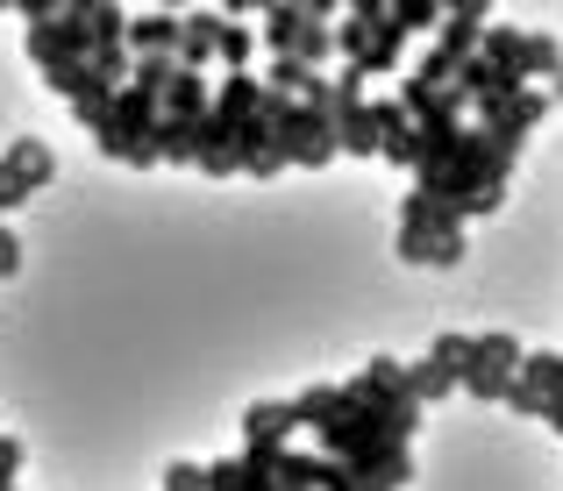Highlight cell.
Masks as SVG:
<instances>
[{"label": "cell", "instance_id": "obj_1", "mask_svg": "<svg viewBox=\"0 0 563 491\" xmlns=\"http://www.w3.org/2000/svg\"><path fill=\"white\" fill-rule=\"evenodd\" d=\"M399 264H435V271H456L464 264V214L442 200H428V192H407L399 200V235H393Z\"/></svg>", "mask_w": 563, "mask_h": 491}, {"label": "cell", "instance_id": "obj_2", "mask_svg": "<svg viewBox=\"0 0 563 491\" xmlns=\"http://www.w3.org/2000/svg\"><path fill=\"white\" fill-rule=\"evenodd\" d=\"M157 93H143V86H122L114 93V114H108V129H100V157L108 164H129V171H151L157 164Z\"/></svg>", "mask_w": 563, "mask_h": 491}, {"label": "cell", "instance_id": "obj_3", "mask_svg": "<svg viewBox=\"0 0 563 491\" xmlns=\"http://www.w3.org/2000/svg\"><path fill=\"white\" fill-rule=\"evenodd\" d=\"M478 57H493L514 86H536V79H556V71H563L556 36H542V29H507V22H485Z\"/></svg>", "mask_w": 563, "mask_h": 491}, {"label": "cell", "instance_id": "obj_4", "mask_svg": "<svg viewBox=\"0 0 563 491\" xmlns=\"http://www.w3.org/2000/svg\"><path fill=\"white\" fill-rule=\"evenodd\" d=\"M550 108H556V100L542 93V86H514V93H493V100H478L471 114H478V129H485V136H493L507 157H521V143L542 129V114H550Z\"/></svg>", "mask_w": 563, "mask_h": 491}, {"label": "cell", "instance_id": "obj_5", "mask_svg": "<svg viewBox=\"0 0 563 491\" xmlns=\"http://www.w3.org/2000/svg\"><path fill=\"white\" fill-rule=\"evenodd\" d=\"M57 178V157H51V143H36V136H14L8 150H0V214L8 207H22V200H36L43 186Z\"/></svg>", "mask_w": 563, "mask_h": 491}, {"label": "cell", "instance_id": "obj_6", "mask_svg": "<svg viewBox=\"0 0 563 491\" xmlns=\"http://www.w3.org/2000/svg\"><path fill=\"white\" fill-rule=\"evenodd\" d=\"M514 370H521V342L514 335H471V364H464L471 399H507Z\"/></svg>", "mask_w": 563, "mask_h": 491}, {"label": "cell", "instance_id": "obj_7", "mask_svg": "<svg viewBox=\"0 0 563 491\" xmlns=\"http://www.w3.org/2000/svg\"><path fill=\"white\" fill-rule=\"evenodd\" d=\"M57 57H93V29L79 8H57L51 22H29V65L51 71Z\"/></svg>", "mask_w": 563, "mask_h": 491}, {"label": "cell", "instance_id": "obj_8", "mask_svg": "<svg viewBox=\"0 0 563 491\" xmlns=\"http://www.w3.org/2000/svg\"><path fill=\"white\" fill-rule=\"evenodd\" d=\"M214 51H221V8H186L179 14V51L172 57H179L186 71H207Z\"/></svg>", "mask_w": 563, "mask_h": 491}, {"label": "cell", "instance_id": "obj_9", "mask_svg": "<svg viewBox=\"0 0 563 491\" xmlns=\"http://www.w3.org/2000/svg\"><path fill=\"white\" fill-rule=\"evenodd\" d=\"M372 114H378V157L385 164H421V136H413V114L399 108V100H372Z\"/></svg>", "mask_w": 563, "mask_h": 491}, {"label": "cell", "instance_id": "obj_10", "mask_svg": "<svg viewBox=\"0 0 563 491\" xmlns=\"http://www.w3.org/2000/svg\"><path fill=\"white\" fill-rule=\"evenodd\" d=\"M292 399H257L243 413V449H292Z\"/></svg>", "mask_w": 563, "mask_h": 491}, {"label": "cell", "instance_id": "obj_11", "mask_svg": "<svg viewBox=\"0 0 563 491\" xmlns=\"http://www.w3.org/2000/svg\"><path fill=\"white\" fill-rule=\"evenodd\" d=\"M350 470H357L364 484H378V491H399V484L413 478V449H407V442H372Z\"/></svg>", "mask_w": 563, "mask_h": 491}, {"label": "cell", "instance_id": "obj_12", "mask_svg": "<svg viewBox=\"0 0 563 491\" xmlns=\"http://www.w3.org/2000/svg\"><path fill=\"white\" fill-rule=\"evenodd\" d=\"M157 108L172 114V122H200L207 108H214V86H207V71H172V86H165V100H157Z\"/></svg>", "mask_w": 563, "mask_h": 491}, {"label": "cell", "instance_id": "obj_13", "mask_svg": "<svg viewBox=\"0 0 563 491\" xmlns=\"http://www.w3.org/2000/svg\"><path fill=\"white\" fill-rule=\"evenodd\" d=\"M335 114V143H343V157H378V114L372 100H357V108H329Z\"/></svg>", "mask_w": 563, "mask_h": 491}, {"label": "cell", "instance_id": "obj_14", "mask_svg": "<svg viewBox=\"0 0 563 491\" xmlns=\"http://www.w3.org/2000/svg\"><path fill=\"white\" fill-rule=\"evenodd\" d=\"M343 413H350V384H307V392L292 399V421L314 427V435H321L329 421H343Z\"/></svg>", "mask_w": 563, "mask_h": 491}, {"label": "cell", "instance_id": "obj_15", "mask_svg": "<svg viewBox=\"0 0 563 491\" xmlns=\"http://www.w3.org/2000/svg\"><path fill=\"white\" fill-rule=\"evenodd\" d=\"M407 29H399L393 22V14H378V22H372V51H364V71H372V79H393V71H399V57H407Z\"/></svg>", "mask_w": 563, "mask_h": 491}, {"label": "cell", "instance_id": "obj_16", "mask_svg": "<svg viewBox=\"0 0 563 491\" xmlns=\"http://www.w3.org/2000/svg\"><path fill=\"white\" fill-rule=\"evenodd\" d=\"M86 29H93V57L129 51V8L122 0H93V8H86Z\"/></svg>", "mask_w": 563, "mask_h": 491}, {"label": "cell", "instance_id": "obj_17", "mask_svg": "<svg viewBox=\"0 0 563 491\" xmlns=\"http://www.w3.org/2000/svg\"><path fill=\"white\" fill-rule=\"evenodd\" d=\"M329 456L321 449H278V491H321Z\"/></svg>", "mask_w": 563, "mask_h": 491}, {"label": "cell", "instance_id": "obj_18", "mask_svg": "<svg viewBox=\"0 0 563 491\" xmlns=\"http://www.w3.org/2000/svg\"><path fill=\"white\" fill-rule=\"evenodd\" d=\"M300 22H307V14L292 8V0H272V8L257 14V43H264L272 57H286V51H292V36H300Z\"/></svg>", "mask_w": 563, "mask_h": 491}, {"label": "cell", "instance_id": "obj_19", "mask_svg": "<svg viewBox=\"0 0 563 491\" xmlns=\"http://www.w3.org/2000/svg\"><path fill=\"white\" fill-rule=\"evenodd\" d=\"M129 51H179V14H129Z\"/></svg>", "mask_w": 563, "mask_h": 491}, {"label": "cell", "instance_id": "obj_20", "mask_svg": "<svg viewBox=\"0 0 563 491\" xmlns=\"http://www.w3.org/2000/svg\"><path fill=\"white\" fill-rule=\"evenodd\" d=\"M157 164H200V122L157 114Z\"/></svg>", "mask_w": 563, "mask_h": 491}, {"label": "cell", "instance_id": "obj_21", "mask_svg": "<svg viewBox=\"0 0 563 491\" xmlns=\"http://www.w3.org/2000/svg\"><path fill=\"white\" fill-rule=\"evenodd\" d=\"M257 79H264V93H292V100H300V93H314V86H321V71L300 65V57H272Z\"/></svg>", "mask_w": 563, "mask_h": 491}, {"label": "cell", "instance_id": "obj_22", "mask_svg": "<svg viewBox=\"0 0 563 491\" xmlns=\"http://www.w3.org/2000/svg\"><path fill=\"white\" fill-rule=\"evenodd\" d=\"M257 51H264V43H257V22H229V14H221V65H229V71H250V65H257Z\"/></svg>", "mask_w": 563, "mask_h": 491}, {"label": "cell", "instance_id": "obj_23", "mask_svg": "<svg viewBox=\"0 0 563 491\" xmlns=\"http://www.w3.org/2000/svg\"><path fill=\"white\" fill-rule=\"evenodd\" d=\"M172 71H179V57H172V51H129V86H143V93L165 100Z\"/></svg>", "mask_w": 563, "mask_h": 491}, {"label": "cell", "instance_id": "obj_24", "mask_svg": "<svg viewBox=\"0 0 563 491\" xmlns=\"http://www.w3.org/2000/svg\"><path fill=\"white\" fill-rule=\"evenodd\" d=\"M286 57H300V65H329V57H335V22H314V14H307V22H300V36H292V51Z\"/></svg>", "mask_w": 563, "mask_h": 491}, {"label": "cell", "instance_id": "obj_25", "mask_svg": "<svg viewBox=\"0 0 563 491\" xmlns=\"http://www.w3.org/2000/svg\"><path fill=\"white\" fill-rule=\"evenodd\" d=\"M521 378L536 384L542 399H563V356L556 349H521Z\"/></svg>", "mask_w": 563, "mask_h": 491}, {"label": "cell", "instance_id": "obj_26", "mask_svg": "<svg viewBox=\"0 0 563 491\" xmlns=\"http://www.w3.org/2000/svg\"><path fill=\"white\" fill-rule=\"evenodd\" d=\"M114 93H122L114 79H93V86H86V93L71 100V114H79V129H93V136H100V129H108V114H114Z\"/></svg>", "mask_w": 563, "mask_h": 491}, {"label": "cell", "instance_id": "obj_27", "mask_svg": "<svg viewBox=\"0 0 563 491\" xmlns=\"http://www.w3.org/2000/svg\"><path fill=\"white\" fill-rule=\"evenodd\" d=\"M93 79H100V71H93V57H57V65L43 71V86H51V93H65V100H79Z\"/></svg>", "mask_w": 563, "mask_h": 491}, {"label": "cell", "instance_id": "obj_28", "mask_svg": "<svg viewBox=\"0 0 563 491\" xmlns=\"http://www.w3.org/2000/svg\"><path fill=\"white\" fill-rule=\"evenodd\" d=\"M407 384H413V399H421V406H435V399H450V392H456V378H450V370L435 364V356H421V364H407Z\"/></svg>", "mask_w": 563, "mask_h": 491}, {"label": "cell", "instance_id": "obj_29", "mask_svg": "<svg viewBox=\"0 0 563 491\" xmlns=\"http://www.w3.org/2000/svg\"><path fill=\"white\" fill-rule=\"evenodd\" d=\"M372 22H378V14H343V22H335V57H343V65H364V51H372Z\"/></svg>", "mask_w": 563, "mask_h": 491}, {"label": "cell", "instance_id": "obj_30", "mask_svg": "<svg viewBox=\"0 0 563 491\" xmlns=\"http://www.w3.org/2000/svg\"><path fill=\"white\" fill-rule=\"evenodd\" d=\"M385 14H393L407 36H428V29H442V0H393Z\"/></svg>", "mask_w": 563, "mask_h": 491}, {"label": "cell", "instance_id": "obj_31", "mask_svg": "<svg viewBox=\"0 0 563 491\" xmlns=\"http://www.w3.org/2000/svg\"><path fill=\"white\" fill-rule=\"evenodd\" d=\"M428 356H435V364L450 370L456 384H464V364H471V335H435V349H428Z\"/></svg>", "mask_w": 563, "mask_h": 491}, {"label": "cell", "instance_id": "obj_32", "mask_svg": "<svg viewBox=\"0 0 563 491\" xmlns=\"http://www.w3.org/2000/svg\"><path fill=\"white\" fill-rule=\"evenodd\" d=\"M499 406H514V413H536V421H542V406H550V399H542L536 384H528L521 370H514V384H507V399H499Z\"/></svg>", "mask_w": 563, "mask_h": 491}, {"label": "cell", "instance_id": "obj_33", "mask_svg": "<svg viewBox=\"0 0 563 491\" xmlns=\"http://www.w3.org/2000/svg\"><path fill=\"white\" fill-rule=\"evenodd\" d=\"M22 464H29V449H22L14 435H0V484H14V478H22Z\"/></svg>", "mask_w": 563, "mask_h": 491}, {"label": "cell", "instance_id": "obj_34", "mask_svg": "<svg viewBox=\"0 0 563 491\" xmlns=\"http://www.w3.org/2000/svg\"><path fill=\"white\" fill-rule=\"evenodd\" d=\"M14 271H22V243H14L8 214H0V278H14Z\"/></svg>", "mask_w": 563, "mask_h": 491}, {"label": "cell", "instance_id": "obj_35", "mask_svg": "<svg viewBox=\"0 0 563 491\" xmlns=\"http://www.w3.org/2000/svg\"><path fill=\"white\" fill-rule=\"evenodd\" d=\"M165 491H207L200 464H172V470H165Z\"/></svg>", "mask_w": 563, "mask_h": 491}, {"label": "cell", "instance_id": "obj_36", "mask_svg": "<svg viewBox=\"0 0 563 491\" xmlns=\"http://www.w3.org/2000/svg\"><path fill=\"white\" fill-rule=\"evenodd\" d=\"M264 8H272V0H221V14H229V22H257Z\"/></svg>", "mask_w": 563, "mask_h": 491}, {"label": "cell", "instance_id": "obj_37", "mask_svg": "<svg viewBox=\"0 0 563 491\" xmlns=\"http://www.w3.org/2000/svg\"><path fill=\"white\" fill-rule=\"evenodd\" d=\"M292 8L314 14V22H335V14H343V0H292Z\"/></svg>", "mask_w": 563, "mask_h": 491}, {"label": "cell", "instance_id": "obj_38", "mask_svg": "<svg viewBox=\"0 0 563 491\" xmlns=\"http://www.w3.org/2000/svg\"><path fill=\"white\" fill-rule=\"evenodd\" d=\"M14 8H22V14H29V22H51V14H57V8H65V0H14Z\"/></svg>", "mask_w": 563, "mask_h": 491}, {"label": "cell", "instance_id": "obj_39", "mask_svg": "<svg viewBox=\"0 0 563 491\" xmlns=\"http://www.w3.org/2000/svg\"><path fill=\"white\" fill-rule=\"evenodd\" d=\"M343 8H350V14H385L393 0H343Z\"/></svg>", "mask_w": 563, "mask_h": 491}, {"label": "cell", "instance_id": "obj_40", "mask_svg": "<svg viewBox=\"0 0 563 491\" xmlns=\"http://www.w3.org/2000/svg\"><path fill=\"white\" fill-rule=\"evenodd\" d=\"M542 421H550V435H563V399H550V406H542Z\"/></svg>", "mask_w": 563, "mask_h": 491}, {"label": "cell", "instance_id": "obj_41", "mask_svg": "<svg viewBox=\"0 0 563 491\" xmlns=\"http://www.w3.org/2000/svg\"><path fill=\"white\" fill-rule=\"evenodd\" d=\"M157 8H165V14H186V8H192V0H157Z\"/></svg>", "mask_w": 563, "mask_h": 491}, {"label": "cell", "instance_id": "obj_42", "mask_svg": "<svg viewBox=\"0 0 563 491\" xmlns=\"http://www.w3.org/2000/svg\"><path fill=\"white\" fill-rule=\"evenodd\" d=\"M550 100H563V71H556V79H550Z\"/></svg>", "mask_w": 563, "mask_h": 491}, {"label": "cell", "instance_id": "obj_43", "mask_svg": "<svg viewBox=\"0 0 563 491\" xmlns=\"http://www.w3.org/2000/svg\"><path fill=\"white\" fill-rule=\"evenodd\" d=\"M350 491H378V484H364V478H357V484H350Z\"/></svg>", "mask_w": 563, "mask_h": 491}, {"label": "cell", "instance_id": "obj_44", "mask_svg": "<svg viewBox=\"0 0 563 491\" xmlns=\"http://www.w3.org/2000/svg\"><path fill=\"white\" fill-rule=\"evenodd\" d=\"M0 8H14V0H0Z\"/></svg>", "mask_w": 563, "mask_h": 491}, {"label": "cell", "instance_id": "obj_45", "mask_svg": "<svg viewBox=\"0 0 563 491\" xmlns=\"http://www.w3.org/2000/svg\"><path fill=\"white\" fill-rule=\"evenodd\" d=\"M0 491H14V484H0Z\"/></svg>", "mask_w": 563, "mask_h": 491}, {"label": "cell", "instance_id": "obj_46", "mask_svg": "<svg viewBox=\"0 0 563 491\" xmlns=\"http://www.w3.org/2000/svg\"><path fill=\"white\" fill-rule=\"evenodd\" d=\"M442 8H450V0H442Z\"/></svg>", "mask_w": 563, "mask_h": 491}]
</instances>
